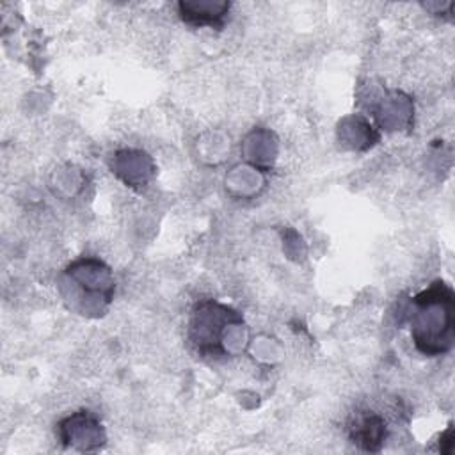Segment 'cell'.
Listing matches in <instances>:
<instances>
[{
    "label": "cell",
    "instance_id": "cell-1",
    "mask_svg": "<svg viewBox=\"0 0 455 455\" xmlns=\"http://www.w3.org/2000/svg\"><path fill=\"white\" fill-rule=\"evenodd\" d=\"M411 338L423 355H444L455 339V293L444 281H434L411 299Z\"/></svg>",
    "mask_w": 455,
    "mask_h": 455
},
{
    "label": "cell",
    "instance_id": "cell-2",
    "mask_svg": "<svg viewBox=\"0 0 455 455\" xmlns=\"http://www.w3.org/2000/svg\"><path fill=\"white\" fill-rule=\"evenodd\" d=\"M240 323H243V320L235 309L215 300H203L192 309L188 338L199 355L219 357L226 354L222 347L226 327Z\"/></svg>",
    "mask_w": 455,
    "mask_h": 455
},
{
    "label": "cell",
    "instance_id": "cell-3",
    "mask_svg": "<svg viewBox=\"0 0 455 455\" xmlns=\"http://www.w3.org/2000/svg\"><path fill=\"white\" fill-rule=\"evenodd\" d=\"M59 437L64 446L78 450H98L105 443L100 421L89 411H78L59 423Z\"/></svg>",
    "mask_w": 455,
    "mask_h": 455
},
{
    "label": "cell",
    "instance_id": "cell-4",
    "mask_svg": "<svg viewBox=\"0 0 455 455\" xmlns=\"http://www.w3.org/2000/svg\"><path fill=\"white\" fill-rule=\"evenodd\" d=\"M229 9H231L229 2H217V0H181L178 4L180 18L187 25L212 27L217 30L224 27Z\"/></svg>",
    "mask_w": 455,
    "mask_h": 455
},
{
    "label": "cell",
    "instance_id": "cell-5",
    "mask_svg": "<svg viewBox=\"0 0 455 455\" xmlns=\"http://www.w3.org/2000/svg\"><path fill=\"white\" fill-rule=\"evenodd\" d=\"M386 421L377 412H354L348 419L350 441L366 451H379L386 439Z\"/></svg>",
    "mask_w": 455,
    "mask_h": 455
}]
</instances>
